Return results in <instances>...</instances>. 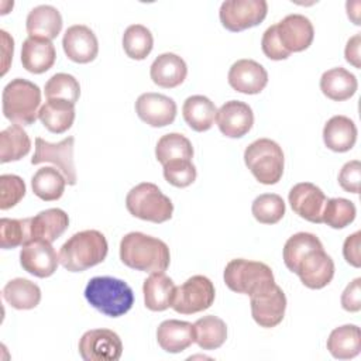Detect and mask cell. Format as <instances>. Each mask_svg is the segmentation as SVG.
Returning <instances> with one entry per match:
<instances>
[{
	"label": "cell",
	"mask_w": 361,
	"mask_h": 361,
	"mask_svg": "<svg viewBox=\"0 0 361 361\" xmlns=\"http://www.w3.org/2000/svg\"><path fill=\"white\" fill-rule=\"evenodd\" d=\"M120 259L128 268L152 274L166 271L171 254L162 240L140 231H131L120 241Z\"/></svg>",
	"instance_id": "obj_1"
},
{
	"label": "cell",
	"mask_w": 361,
	"mask_h": 361,
	"mask_svg": "<svg viewBox=\"0 0 361 361\" xmlns=\"http://www.w3.org/2000/svg\"><path fill=\"white\" fill-rule=\"evenodd\" d=\"M109 251L106 237L97 230L73 234L59 250V262L69 272H82L104 261Z\"/></svg>",
	"instance_id": "obj_2"
},
{
	"label": "cell",
	"mask_w": 361,
	"mask_h": 361,
	"mask_svg": "<svg viewBox=\"0 0 361 361\" xmlns=\"http://www.w3.org/2000/svg\"><path fill=\"white\" fill-rule=\"evenodd\" d=\"M87 303L109 317L126 314L134 305V293L127 282L113 276H94L85 288Z\"/></svg>",
	"instance_id": "obj_3"
},
{
	"label": "cell",
	"mask_w": 361,
	"mask_h": 361,
	"mask_svg": "<svg viewBox=\"0 0 361 361\" xmlns=\"http://www.w3.org/2000/svg\"><path fill=\"white\" fill-rule=\"evenodd\" d=\"M1 102L7 120L18 126H31L38 118L41 90L35 83L16 78L4 86Z\"/></svg>",
	"instance_id": "obj_4"
},
{
	"label": "cell",
	"mask_w": 361,
	"mask_h": 361,
	"mask_svg": "<svg viewBox=\"0 0 361 361\" xmlns=\"http://www.w3.org/2000/svg\"><path fill=\"white\" fill-rule=\"evenodd\" d=\"M244 162L259 183L275 185L282 178L285 157L278 142L259 138L245 148Z\"/></svg>",
	"instance_id": "obj_5"
},
{
	"label": "cell",
	"mask_w": 361,
	"mask_h": 361,
	"mask_svg": "<svg viewBox=\"0 0 361 361\" xmlns=\"http://www.w3.org/2000/svg\"><path fill=\"white\" fill-rule=\"evenodd\" d=\"M126 206L134 217L157 224L168 221L173 213L171 199L151 182H142L134 186L127 193Z\"/></svg>",
	"instance_id": "obj_6"
},
{
	"label": "cell",
	"mask_w": 361,
	"mask_h": 361,
	"mask_svg": "<svg viewBox=\"0 0 361 361\" xmlns=\"http://www.w3.org/2000/svg\"><path fill=\"white\" fill-rule=\"evenodd\" d=\"M223 278L230 290L248 296L275 283L272 269L267 264L244 258L231 259L224 268Z\"/></svg>",
	"instance_id": "obj_7"
},
{
	"label": "cell",
	"mask_w": 361,
	"mask_h": 361,
	"mask_svg": "<svg viewBox=\"0 0 361 361\" xmlns=\"http://www.w3.org/2000/svg\"><path fill=\"white\" fill-rule=\"evenodd\" d=\"M216 298L213 282L203 275H193L176 286L172 309L180 314H193L209 309Z\"/></svg>",
	"instance_id": "obj_8"
},
{
	"label": "cell",
	"mask_w": 361,
	"mask_h": 361,
	"mask_svg": "<svg viewBox=\"0 0 361 361\" xmlns=\"http://www.w3.org/2000/svg\"><path fill=\"white\" fill-rule=\"evenodd\" d=\"M267 13L265 0H226L220 6L219 17L226 30L238 32L261 24Z\"/></svg>",
	"instance_id": "obj_9"
},
{
	"label": "cell",
	"mask_w": 361,
	"mask_h": 361,
	"mask_svg": "<svg viewBox=\"0 0 361 361\" xmlns=\"http://www.w3.org/2000/svg\"><path fill=\"white\" fill-rule=\"evenodd\" d=\"M73 137H66L59 142H48L41 137L35 138V152L31 158L32 165L51 162L56 165L65 176L68 185H76L78 176L73 162Z\"/></svg>",
	"instance_id": "obj_10"
},
{
	"label": "cell",
	"mask_w": 361,
	"mask_h": 361,
	"mask_svg": "<svg viewBox=\"0 0 361 361\" xmlns=\"http://www.w3.org/2000/svg\"><path fill=\"white\" fill-rule=\"evenodd\" d=\"M78 348L85 361H117L123 353V343L113 330L93 329L80 337Z\"/></svg>",
	"instance_id": "obj_11"
},
{
	"label": "cell",
	"mask_w": 361,
	"mask_h": 361,
	"mask_svg": "<svg viewBox=\"0 0 361 361\" xmlns=\"http://www.w3.org/2000/svg\"><path fill=\"white\" fill-rule=\"evenodd\" d=\"M293 272L309 289L327 286L334 276V262L323 245L307 251L296 264Z\"/></svg>",
	"instance_id": "obj_12"
},
{
	"label": "cell",
	"mask_w": 361,
	"mask_h": 361,
	"mask_svg": "<svg viewBox=\"0 0 361 361\" xmlns=\"http://www.w3.org/2000/svg\"><path fill=\"white\" fill-rule=\"evenodd\" d=\"M250 302L252 319L261 327L271 329L283 320L286 310V296L276 283L251 295Z\"/></svg>",
	"instance_id": "obj_13"
},
{
	"label": "cell",
	"mask_w": 361,
	"mask_h": 361,
	"mask_svg": "<svg viewBox=\"0 0 361 361\" xmlns=\"http://www.w3.org/2000/svg\"><path fill=\"white\" fill-rule=\"evenodd\" d=\"M20 264L24 271L37 276L48 278L51 276L59 264V255L45 240H32L23 245L20 251Z\"/></svg>",
	"instance_id": "obj_14"
},
{
	"label": "cell",
	"mask_w": 361,
	"mask_h": 361,
	"mask_svg": "<svg viewBox=\"0 0 361 361\" xmlns=\"http://www.w3.org/2000/svg\"><path fill=\"white\" fill-rule=\"evenodd\" d=\"M288 199L292 210L299 217L316 224L323 223L322 214L327 197L319 186L310 182L296 183L290 189Z\"/></svg>",
	"instance_id": "obj_15"
},
{
	"label": "cell",
	"mask_w": 361,
	"mask_h": 361,
	"mask_svg": "<svg viewBox=\"0 0 361 361\" xmlns=\"http://www.w3.org/2000/svg\"><path fill=\"white\" fill-rule=\"evenodd\" d=\"M275 25L282 47L290 54L302 52L307 49L313 42V24L307 17L302 14H289Z\"/></svg>",
	"instance_id": "obj_16"
},
{
	"label": "cell",
	"mask_w": 361,
	"mask_h": 361,
	"mask_svg": "<svg viewBox=\"0 0 361 361\" xmlns=\"http://www.w3.org/2000/svg\"><path fill=\"white\" fill-rule=\"evenodd\" d=\"M135 113L151 127H165L176 117V103L161 93H142L135 102Z\"/></svg>",
	"instance_id": "obj_17"
},
{
	"label": "cell",
	"mask_w": 361,
	"mask_h": 361,
	"mask_svg": "<svg viewBox=\"0 0 361 361\" xmlns=\"http://www.w3.org/2000/svg\"><path fill=\"white\" fill-rule=\"evenodd\" d=\"M216 123L223 135L228 138H240L251 130L254 124V113L247 103L228 100L217 110Z\"/></svg>",
	"instance_id": "obj_18"
},
{
	"label": "cell",
	"mask_w": 361,
	"mask_h": 361,
	"mask_svg": "<svg viewBox=\"0 0 361 361\" xmlns=\"http://www.w3.org/2000/svg\"><path fill=\"white\" fill-rule=\"evenodd\" d=\"M62 47L66 56L76 63H89L99 54L96 34L83 24H75L65 31Z\"/></svg>",
	"instance_id": "obj_19"
},
{
	"label": "cell",
	"mask_w": 361,
	"mask_h": 361,
	"mask_svg": "<svg viewBox=\"0 0 361 361\" xmlns=\"http://www.w3.org/2000/svg\"><path fill=\"white\" fill-rule=\"evenodd\" d=\"M228 85L240 93L257 94L268 83L267 69L254 59H238L228 71Z\"/></svg>",
	"instance_id": "obj_20"
},
{
	"label": "cell",
	"mask_w": 361,
	"mask_h": 361,
	"mask_svg": "<svg viewBox=\"0 0 361 361\" xmlns=\"http://www.w3.org/2000/svg\"><path fill=\"white\" fill-rule=\"evenodd\" d=\"M188 75L186 62L172 52L158 55L149 68V76L155 85L172 89L183 83Z\"/></svg>",
	"instance_id": "obj_21"
},
{
	"label": "cell",
	"mask_w": 361,
	"mask_h": 361,
	"mask_svg": "<svg viewBox=\"0 0 361 361\" xmlns=\"http://www.w3.org/2000/svg\"><path fill=\"white\" fill-rule=\"evenodd\" d=\"M157 341L166 353H182L195 343V327L183 320H165L157 329Z\"/></svg>",
	"instance_id": "obj_22"
},
{
	"label": "cell",
	"mask_w": 361,
	"mask_h": 361,
	"mask_svg": "<svg viewBox=\"0 0 361 361\" xmlns=\"http://www.w3.org/2000/svg\"><path fill=\"white\" fill-rule=\"evenodd\" d=\"M56 59V51L51 41L28 37L21 45L23 68L31 73L39 75L52 68Z\"/></svg>",
	"instance_id": "obj_23"
},
{
	"label": "cell",
	"mask_w": 361,
	"mask_h": 361,
	"mask_svg": "<svg viewBox=\"0 0 361 361\" xmlns=\"http://www.w3.org/2000/svg\"><path fill=\"white\" fill-rule=\"evenodd\" d=\"M25 28L28 37L52 41L62 30V16L54 6H37L28 13Z\"/></svg>",
	"instance_id": "obj_24"
},
{
	"label": "cell",
	"mask_w": 361,
	"mask_h": 361,
	"mask_svg": "<svg viewBox=\"0 0 361 361\" xmlns=\"http://www.w3.org/2000/svg\"><path fill=\"white\" fill-rule=\"evenodd\" d=\"M69 226L68 214L58 207L47 209L30 217V230H31V241L32 240H45L55 241L61 237Z\"/></svg>",
	"instance_id": "obj_25"
},
{
	"label": "cell",
	"mask_w": 361,
	"mask_h": 361,
	"mask_svg": "<svg viewBox=\"0 0 361 361\" xmlns=\"http://www.w3.org/2000/svg\"><path fill=\"white\" fill-rule=\"evenodd\" d=\"M175 283L164 272H152L142 285L145 307L152 312H162L172 306Z\"/></svg>",
	"instance_id": "obj_26"
},
{
	"label": "cell",
	"mask_w": 361,
	"mask_h": 361,
	"mask_svg": "<svg viewBox=\"0 0 361 361\" xmlns=\"http://www.w3.org/2000/svg\"><path fill=\"white\" fill-rule=\"evenodd\" d=\"M324 145L334 152L350 151L357 141V127L345 116H333L323 128Z\"/></svg>",
	"instance_id": "obj_27"
},
{
	"label": "cell",
	"mask_w": 361,
	"mask_h": 361,
	"mask_svg": "<svg viewBox=\"0 0 361 361\" xmlns=\"http://www.w3.org/2000/svg\"><path fill=\"white\" fill-rule=\"evenodd\" d=\"M38 118L48 131L62 134L68 131L75 121V104L68 100L48 99L41 106Z\"/></svg>",
	"instance_id": "obj_28"
},
{
	"label": "cell",
	"mask_w": 361,
	"mask_h": 361,
	"mask_svg": "<svg viewBox=\"0 0 361 361\" xmlns=\"http://www.w3.org/2000/svg\"><path fill=\"white\" fill-rule=\"evenodd\" d=\"M357 78L341 66L326 71L320 78L322 93L334 102H343L353 97L357 92Z\"/></svg>",
	"instance_id": "obj_29"
},
{
	"label": "cell",
	"mask_w": 361,
	"mask_h": 361,
	"mask_svg": "<svg viewBox=\"0 0 361 361\" xmlns=\"http://www.w3.org/2000/svg\"><path fill=\"white\" fill-rule=\"evenodd\" d=\"M216 113L217 110L214 103L202 94L189 96L182 107L183 120L192 130L197 133H203L212 128L216 120Z\"/></svg>",
	"instance_id": "obj_30"
},
{
	"label": "cell",
	"mask_w": 361,
	"mask_h": 361,
	"mask_svg": "<svg viewBox=\"0 0 361 361\" xmlns=\"http://www.w3.org/2000/svg\"><path fill=\"white\" fill-rule=\"evenodd\" d=\"M327 350L334 358L350 360L361 351V331L355 324L336 327L327 338Z\"/></svg>",
	"instance_id": "obj_31"
},
{
	"label": "cell",
	"mask_w": 361,
	"mask_h": 361,
	"mask_svg": "<svg viewBox=\"0 0 361 361\" xmlns=\"http://www.w3.org/2000/svg\"><path fill=\"white\" fill-rule=\"evenodd\" d=\"M3 299L14 309L30 310L38 306L41 289L37 283L25 278H14L4 285Z\"/></svg>",
	"instance_id": "obj_32"
},
{
	"label": "cell",
	"mask_w": 361,
	"mask_h": 361,
	"mask_svg": "<svg viewBox=\"0 0 361 361\" xmlns=\"http://www.w3.org/2000/svg\"><path fill=\"white\" fill-rule=\"evenodd\" d=\"M195 327V343L202 350H216L221 347L227 338L226 323L213 314L197 319Z\"/></svg>",
	"instance_id": "obj_33"
},
{
	"label": "cell",
	"mask_w": 361,
	"mask_h": 361,
	"mask_svg": "<svg viewBox=\"0 0 361 361\" xmlns=\"http://www.w3.org/2000/svg\"><path fill=\"white\" fill-rule=\"evenodd\" d=\"M31 149L28 134L18 124H11L0 133V161L1 164L18 161Z\"/></svg>",
	"instance_id": "obj_34"
},
{
	"label": "cell",
	"mask_w": 361,
	"mask_h": 361,
	"mask_svg": "<svg viewBox=\"0 0 361 361\" xmlns=\"http://www.w3.org/2000/svg\"><path fill=\"white\" fill-rule=\"evenodd\" d=\"M65 185V176L61 173V171L52 166L38 169L31 179V188L34 195L45 202L58 200L63 195Z\"/></svg>",
	"instance_id": "obj_35"
},
{
	"label": "cell",
	"mask_w": 361,
	"mask_h": 361,
	"mask_svg": "<svg viewBox=\"0 0 361 361\" xmlns=\"http://www.w3.org/2000/svg\"><path fill=\"white\" fill-rule=\"evenodd\" d=\"M155 157L162 165L173 159H192V142L179 133H169L162 135L155 147Z\"/></svg>",
	"instance_id": "obj_36"
},
{
	"label": "cell",
	"mask_w": 361,
	"mask_h": 361,
	"mask_svg": "<svg viewBox=\"0 0 361 361\" xmlns=\"http://www.w3.org/2000/svg\"><path fill=\"white\" fill-rule=\"evenodd\" d=\"M154 47V38L151 31L141 25L133 24L126 28L123 34V48L128 58L141 61L145 59Z\"/></svg>",
	"instance_id": "obj_37"
},
{
	"label": "cell",
	"mask_w": 361,
	"mask_h": 361,
	"mask_svg": "<svg viewBox=\"0 0 361 361\" xmlns=\"http://www.w3.org/2000/svg\"><path fill=\"white\" fill-rule=\"evenodd\" d=\"M355 214L357 209L351 200L344 197H333L326 200L322 220L331 228H344L354 221Z\"/></svg>",
	"instance_id": "obj_38"
},
{
	"label": "cell",
	"mask_w": 361,
	"mask_h": 361,
	"mask_svg": "<svg viewBox=\"0 0 361 361\" xmlns=\"http://www.w3.org/2000/svg\"><path fill=\"white\" fill-rule=\"evenodd\" d=\"M252 216L262 224H275L285 214V202L276 193H262L254 199Z\"/></svg>",
	"instance_id": "obj_39"
},
{
	"label": "cell",
	"mask_w": 361,
	"mask_h": 361,
	"mask_svg": "<svg viewBox=\"0 0 361 361\" xmlns=\"http://www.w3.org/2000/svg\"><path fill=\"white\" fill-rule=\"evenodd\" d=\"M31 241L30 217L27 219H7L0 220V245L4 250L16 248Z\"/></svg>",
	"instance_id": "obj_40"
},
{
	"label": "cell",
	"mask_w": 361,
	"mask_h": 361,
	"mask_svg": "<svg viewBox=\"0 0 361 361\" xmlns=\"http://www.w3.org/2000/svg\"><path fill=\"white\" fill-rule=\"evenodd\" d=\"M322 241L312 233H296L289 237L283 245V262L289 271L293 272L298 261L310 250L322 247Z\"/></svg>",
	"instance_id": "obj_41"
},
{
	"label": "cell",
	"mask_w": 361,
	"mask_h": 361,
	"mask_svg": "<svg viewBox=\"0 0 361 361\" xmlns=\"http://www.w3.org/2000/svg\"><path fill=\"white\" fill-rule=\"evenodd\" d=\"M45 97L48 99H61L71 103H76L80 96V85L78 79L69 73H55L45 83Z\"/></svg>",
	"instance_id": "obj_42"
},
{
	"label": "cell",
	"mask_w": 361,
	"mask_h": 361,
	"mask_svg": "<svg viewBox=\"0 0 361 361\" xmlns=\"http://www.w3.org/2000/svg\"><path fill=\"white\" fill-rule=\"evenodd\" d=\"M164 178L176 188H186L196 179V168L190 159H173L162 165Z\"/></svg>",
	"instance_id": "obj_43"
},
{
	"label": "cell",
	"mask_w": 361,
	"mask_h": 361,
	"mask_svg": "<svg viewBox=\"0 0 361 361\" xmlns=\"http://www.w3.org/2000/svg\"><path fill=\"white\" fill-rule=\"evenodd\" d=\"M25 195L24 180L13 173L0 176V209L7 210L14 207Z\"/></svg>",
	"instance_id": "obj_44"
},
{
	"label": "cell",
	"mask_w": 361,
	"mask_h": 361,
	"mask_svg": "<svg viewBox=\"0 0 361 361\" xmlns=\"http://www.w3.org/2000/svg\"><path fill=\"white\" fill-rule=\"evenodd\" d=\"M261 48H262V52L265 54L267 58L272 59V61H282V59H286L290 52H288L279 38H278V34H276V25H271L265 30L264 35H262V39H261Z\"/></svg>",
	"instance_id": "obj_45"
},
{
	"label": "cell",
	"mask_w": 361,
	"mask_h": 361,
	"mask_svg": "<svg viewBox=\"0 0 361 361\" xmlns=\"http://www.w3.org/2000/svg\"><path fill=\"white\" fill-rule=\"evenodd\" d=\"M360 182H361V162L358 159H353L343 165L338 173V183L345 192L360 193Z\"/></svg>",
	"instance_id": "obj_46"
},
{
	"label": "cell",
	"mask_w": 361,
	"mask_h": 361,
	"mask_svg": "<svg viewBox=\"0 0 361 361\" xmlns=\"http://www.w3.org/2000/svg\"><path fill=\"white\" fill-rule=\"evenodd\" d=\"M341 306L347 312H358L361 309V278H355L347 285L341 295Z\"/></svg>",
	"instance_id": "obj_47"
},
{
	"label": "cell",
	"mask_w": 361,
	"mask_h": 361,
	"mask_svg": "<svg viewBox=\"0 0 361 361\" xmlns=\"http://www.w3.org/2000/svg\"><path fill=\"white\" fill-rule=\"evenodd\" d=\"M360 247H361V233L360 231H355L354 234L348 235L343 244V255H344L345 261L355 268L361 267Z\"/></svg>",
	"instance_id": "obj_48"
},
{
	"label": "cell",
	"mask_w": 361,
	"mask_h": 361,
	"mask_svg": "<svg viewBox=\"0 0 361 361\" xmlns=\"http://www.w3.org/2000/svg\"><path fill=\"white\" fill-rule=\"evenodd\" d=\"M360 47H361V34H355L347 41V45H345V49H344L345 61L350 62L354 68H358V69L361 68Z\"/></svg>",
	"instance_id": "obj_49"
}]
</instances>
